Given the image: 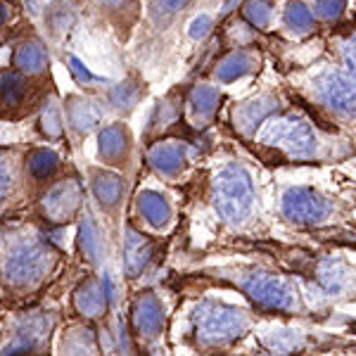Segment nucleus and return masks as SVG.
Instances as JSON below:
<instances>
[{"label":"nucleus","instance_id":"obj_1","mask_svg":"<svg viewBox=\"0 0 356 356\" xmlns=\"http://www.w3.org/2000/svg\"><path fill=\"white\" fill-rule=\"evenodd\" d=\"M214 207L231 223H243L254 207V186L243 166H226L214 181Z\"/></svg>","mask_w":356,"mask_h":356},{"label":"nucleus","instance_id":"obj_2","mask_svg":"<svg viewBox=\"0 0 356 356\" xmlns=\"http://www.w3.org/2000/svg\"><path fill=\"white\" fill-rule=\"evenodd\" d=\"M195 325H197V337L202 344H226L233 342L247 330L245 312L226 304L207 302L195 314Z\"/></svg>","mask_w":356,"mask_h":356},{"label":"nucleus","instance_id":"obj_3","mask_svg":"<svg viewBox=\"0 0 356 356\" xmlns=\"http://www.w3.org/2000/svg\"><path fill=\"white\" fill-rule=\"evenodd\" d=\"M261 140L280 147L290 157H312L316 152V136L312 126L297 117L275 119L264 129Z\"/></svg>","mask_w":356,"mask_h":356},{"label":"nucleus","instance_id":"obj_4","mask_svg":"<svg viewBox=\"0 0 356 356\" xmlns=\"http://www.w3.org/2000/svg\"><path fill=\"white\" fill-rule=\"evenodd\" d=\"M243 290L252 297L261 309L271 312H288L295 307V292L285 280L266 273H252L243 280Z\"/></svg>","mask_w":356,"mask_h":356},{"label":"nucleus","instance_id":"obj_5","mask_svg":"<svg viewBox=\"0 0 356 356\" xmlns=\"http://www.w3.org/2000/svg\"><path fill=\"white\" fill-rule=\"evenodd\" d=\"M330 202L314 188H290L283 195V214L295 223H318L330 214Z\"/></svg>","mask_w":356,"mask_h":356},{"label":"nucleus","instance_id":"obj_6","mask_svg":"<svg viewBox=\"0 0 356 356\" xmlns=\"http://www.w3.org/2000/svg\"><path fill=\"white\" fill-rule=\"evenodd\" d=\"M316 93L321 102L337 114L356 112V81L342 72H325L316 79Z\"/></svg>","mask_w":356,"mask_h":356},{"label":"nucleus","instance_id":"obj_7","mask_svg":"<svg viewBox=\"0 0 356 356\" xmlns=\"http://www.w3.org/2000/svg\"><path fill=\"white\" fill-rule=\"evenodd\" d=\"M50 266V252L45 247L31 245L17 250L8 259V278L15 285H26L38 280Z\"/></svg>","mask_w":356,"mask_h":356},{"label":"nucleus","instance_id":"obj_8","mask_svg":"<svg viewBox=\"0 0 356 356\" xmlns=\"http://www.w3.org/2000/svg\"><path fill=\"white\" fill-rule=\"evenodd\" d=\"M278 102L273 100L271 95H259L254 97L252 102H245L240 110H235V124H238L240 131H245V134H252V131L259 126L264 119L268 117Z\"/></svg>","mask_w":356,"mask_h":356},{"label":"nucleus","instance_id":"obj_9","mask_svg":"<svg viewBox=\"0 0 356 356\" xmlns=\"http://www.w3.org/2000/svg\"><path fill=\"white\" fill-rule=\"evenodd\" d=\"M136 328L143 332V335H157L159 328L164 323V314H162V307L154 297L145 295L140 297L136 304Z\"/></svg>","mask_w":356,"mask_h":356},{"label":"nucleus","instance_id":"obj_10","mask_svg":"<svg viewBox=\"0 0 356 356\" xmlns=\"http://www.w3.org/2000/svg\"><path fill=\"white\" fill-rule=\"evenodd\" d=\"M150 162L157 166L162 174H176V171L183 169L186 164V147L181 143H162L157 145L150 154Z\"/></svg>","mask_w":356,"mask_h":356},{"label":"nucleus","instance_id":"obj_11","mask_svg":"<svg viewBox=\"0 0 356 356\" xmlns=\"http://www.w3.org/2000/svg\"><path fill=\"white\" fill-rule=\"evenodd\" d=\"M254 67H257L254 57L250 53H245V50H240V53L228 55L226 60L221 62L219 69H216V76H219L221 81H235V79L247 76L250 72H254Z\"/></svg>","mask_w":356,"mask_h":356},{"label":"nucleus","instance_id":"obj_12","mask_svg":"<svg viewBox=\"0 0 356 356\" xmlns=\"http://www.w3.org/2000/svg\"><path fill=\"white\" fill-rule=\"evenodd\" d=\"M152 257V245L143 235L131 233L126 240V268L129 273H138Z\"/></svg>","mask_w":356,"mask_h":356},{"label":"nucleus","instance_id":"obj_13","mask_svg":"<svg viewBox=\"0 0 356 356\" xmlns=\"http://www.w3.org/2000/svg\"><path fill=\"white\" fill-rule=\"evenodd\" d=\"M138 207H140L143 216L152 223V226H164L171 216V209L166 204V200L157 193H143L138 197Z\"/></svg>","mask_w":356,"mask_h":356},{"label":"nucleus","instance_id":"obj_14","mask_svg":"<svg viewBox=\"0 0 356 356\" xmlns=\"http://www.w3.org/2000/svg\"><path fill=\"white\" fill-rule=\"evenodd\" d=\"M221 95L216 88H207V86H200V88L193 90L191 95V107H193V114L197 119H207L216 112V105H219Z\"/></svg>","mask_w":356,"mask_h":356},{"label":"nucleus","instance_id":"obj_15","mask_svg":"<svg viewBox=\"0 0 356 356\" xmlns=\"http://www.w3.org/2000/svg\"><path fill=\"white\" fill-rule=\"evenodd\" d=\"M76 202H79V188L76 186H60V188H55L53 195H50L48 209L53 211L55 216H65L76 207Z\"/></svg>","mask_w":356,"mask_h":356},{"label":"nucleus","instance_id":"obj_16","mask_svg":"<svg viewBox=\"0 0 356 356\" xmlns=\"http://www.w3.org/2000/svg\"><path fill=\"white\" fill-rule=\"evenodd\" d=\"M314 17L316 15L307 5L295 0V3H290V8L285 10V24L290 29H295V31H309V29L314 26Z\"/></svg>","mask_w":356,"mask_h":356},{"label":"nucleus","instance_id":"obj_17","mask_svg":"<svg viewBox=\"0 0 356 356\" xmlns=\"http://www.w3.org/2000/svg\"><path fill=\"white\" fill-rule=\"evenodd\" d=\"M126 150V134L122 126H110L100 136V152L105 157H119Z\"/></svg>","mask_w":356,"mask_h":356},{"label":"nucleus","instance_id":"obj_18","mask_svg":"<svg viewBox=\"0 0 356 356\" xmlns=\"http://www.w3.org/2000/svg\"><path fill=\"white\" fill-rule=\"evenodd\" d=\"M271 10H273V3L271 0H250V3L243 8L245 13V19L250 22L254 29H264L271 19Z\"/></svg>","mask_w":356,"mask_h":356},{"label":"nucleus","instance_id":"obj_19","mask_svg":"<svg viewBox=\"0 0 356 356\" xmlns=\"http://www.w3.org/2000/svg\"><path fill=\"white\" fill-rule=\"evenodd\" d=\"M17 65L29 72H41L45 65V53L41 45H24V48L17 53Z\"/></svg>","mask_w":356,"mask_h":356},{"label":"nucleus","instance_id":"obj_20","mask_svg":"<svg viewBox=\"0 0 356 356\" xmlns=\"http://www.w3.org/2000/svg\"><path fill=\"white\" fill-rule=\"evenodd\" d=\"M105 307H107L105 295H102V292L97 290L93 283L88 285V290H86L83 297H79V309H81V312H86L88 316H97Z\"/></svg>","mask_w":356,"mask_h":356},{"label":"nucleus","instance_id":"obj_21","mask_svg":"<svg viewBox=\"0 0 356 356\" xmlns=\"http://www.w3.org/2000/svg\"><path fill=\"white\" fill-rule=\"evenodd\" d=\"M95 193L97 197L102 200V202L107 204H114L119 197V193H122V183H119L117 176H100L95 181Z\"/></svg>","mask_w":356,"mask_h":356},{"label":"nucleus","instance_id":"obj_22","mask_svg":"<svg viewBox=\"0 0 356 356\" xmlns=\"http://www.w3.org/2000/svg\"><path fill=\"white\" fill-rule=\"evenodd\" d=\"M344 8H347V0H316L314 3V15L321 19H337Z\"/></svg>","mask_w":356,"mask_h":356},{"label":"nucleus","instance_id":"obj_23","mask_svg":"<svg viewBox=\"0 0 356 356\" xmlns=\"http://www.w3.org/2000/svg\"><path fill=\"white\" fill-rule=\"evenodd\" d=\"M57 169V157L53 152H48V150H41V152H36L31 157V171L36 176H41V178H45V176H50L53 171Z\"/></svg>","mask_w":356,"mask_h":356},{"label":"nucleus","instance_id":"obj_24","mask_svg":"<svg viewBox=\"0 0 356 356\" xmlns=\"http://www.w3.org/2000/svg\"><path fill=\"white\" fill-rule=\"evenodd\" d=\"M0 90H3V97L10 102V105H15V102H19L22 97H24V81H22L17 74H8V76L3 79V86H0Z\"/></svg>","mask_w":356,"mask_h":356},{"label":"nucleus","instance_id":"obj_25","mask_svg":"<svg viewBox=\"0 0 356 356\" xmlns=\"http://www.w3.org/2000/svg\"><path fill=\"white\" fill-rule=\"evenodd\" d=\"M191 0H152V15L154 19H169L178 10L186 8Z\"/></svg>","mask_w":356,"mask_h":356},{"label":"nucleus","instance_id":"obj_26","mask_svg":"<svg viewBox=\"0 0 356 356\" xmlns=\"http://www.w3.org/2000/svg\"><path fill=\"white\" fill-rule=\"evenodd\" d=\"M72 122L76 129H90L95 122V114L88 110V105H79L76 110L72 112Z\"/></svg>","mask_w":356,"mask_h":356},{"label":"nucleus","instance_id":"obj_27","mask_svg":"<svg viewBox=\"0 0 356 356\" xmlns=\"http://www.w3.org/2000/svg\"><path fill=\"white\" fill-rule=\"evenodd\" d=\"M81 235H83V250H86V254H88L90 259H97V235L93 231V223H90V221L86 223Z\"/></svg>","mask_w":356,"mask_h":356},{"label":"nucleus","instance_id":"obj_28","mask_svg":"<svg viewBox=\"0 0 356 356\" xmlns=\"http://www.w3.org/2000/svg\"><path fill=\"white\" fill-rule=\"evenodd\" d=\"M209 29H211V17L209 15H202V17H197V19L191 24V36L197 41V38H204L207 33H209Z\"/></svg>","mask_w":356,"mask_h":356},{"label":"nucleus","instance_id":"obj_29","mask_svg":"<svg viewBox=\"0 0 356 356\" xmlns=\"http://www.w3.org/2000/svg\"><path fill=\"white\" fill-rule=\"evenodd\" d=\"M344 60H347L349 69L356 74V36L347 43V48H344Z\"/></svg>","mask_w":356,"mask_h":356},{"label":"nucleus","instance_id":"obj_30","mask_svg":"<svg viewBox=\"0 0 356 356\" xmlns=\"http://www.w3.org/2000/svg\"><path fill=\"white\" fill-rule=\"evenodd\" d=\"M10 181H13V176H10L8 166L0 164V200H3L5 195H8V191H10Z\"/></svg>","mask_w":356,"mask_h":356},{"label":"nucleus","instance_id":"obj_31","mask_svg":"<svg viewBox=\"0 0 356 356\" xmlns=\"http://www.w3.org/2000/svg\"><path fill=\"white\" fill-rule=\"evenodd\" d=\"M5 17H8V10H5L3 5H0V24H3V22H5Z\"/></svg>","mask_w":356,"mask_h":356},{"label":"nucleus","instance_id":"obj_32","mask_svg":"<svg viewBox=\"0 0 356 356\" xmlns=\"http://www.w3.org/2000/svg\"><path fill=\"white\" fill-rule=\"evenodd\" d=\"M102 3H110V5H119V3H124V0H102Z\"/></svg>","mask_w":356,"mask_h":356}]
</instances>
